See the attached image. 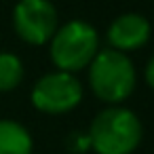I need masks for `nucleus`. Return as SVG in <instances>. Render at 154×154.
<instances>
[{
    "mask_svg": "<svg viewBox=\"0 0 154 154\" xmlns=\"http://www.w3.org/2000/svg\"><path fill=\"white\" fill-rule=\"evenodd\" d=\"M89 66H91L89 68L91 91L101 101L120 103L133 93L137 74L127 53H120L116 49H103L97 51V55Z\"/></svg>",
    "mask_w": 154,
    "mask_h": 154,
    "instance_id": "obj_2",
    "label": "nucleus"
},
{
    "mask_svg": "<svg viewBox=\"0 0 154 154\" xmlns=\"http://www.w3.org/2000/svg\"><path fill=\"white\" fill-rule=\"evenodd\" d=\"M68 148L72 152H85L87 148H91V141H89V133L82 135V133H74L68 137Z\"/></svg>",
    "mask_w": 154,
    "mask_h": 154,
    "instance_id": "obj_9",
    "label": "nucleus"
},
{
    "mask_svg": "<svg viewBox=\"0 0 154 154\" xmlns=\"http://www.w3.org/2000/svg\"><path fill=\"white\" fill-rule=\"evenodd\" d=\"M13 28L28 45H47L57 32V11L49 0H19L13 11Z\"/></svg>",
    "mask_w": 154,
    "mask_h": 154,
    "instance_id": "obj_5",
    "label": "nucleus"
},
{
    "mask_svg": "<svg viewBox=\"0 0 154 154\" xmlns=\"http://www.w3.org/2000/svg\"><path fill=\"white\" fill-rule=\"evenodd\" d=\"M51 61L61 72H78L87 68L99 51V36L95 28L87 21H70L63 28H57L53 38L49 40Z\"/></svg>",
    "mask_w": 154,
    "mask_h": 154,
    "instance_id": "obj_3",
    "label": "nucleus"
},
{
    "mask_svg": "<svg viewBox=\"0 0 154 154\" xmlns=\"http://www.w3.org/2000/svg\"><path fill=\"white\" fill-rule=\"evenodd\" d=\"M34 141L30 131L11 118L0 120V154H32Z\"/></svg>",
    "mask_w": 154,
    "mask_h": 154,
    "instance_id": "obj_7",
    "label": "nucleus"
},
{
    "mask_svg": "<svg viewBox=\"0 0 154 154\" xmlns=\"http://www.w3.org/2000/svg\"><path fill=\"white\" fill-rule=\"evenodd\" d=\"M146 82L154 89V57L148 61V66H146Z\"/></svg>",
    "mask_w": 154,
    "mask_h": 154,
    "instance_id": "obj_10",
    "label": "nucleus"
},
{
    "mask_svg": "<svg viewBox=\"0 0 154 154\" xmlns=\"http://www.w3.org/2000/svg\"><path fill=\"white\" fill-rule=\"evenodd\" d=\"M150 38V23L146 17L137 13H125L112 21L108 28V42L110 49H116L120 53L135 51L143 47Z\"/></svg>",
    "mask_w": 154,
    "mask_h": 154,
    "instance_id": "obj_6",
    "label": "nucleus"
},
{
    "mask_svg": "<svg viewBox=\"0 0 154 154\" xmlns=\"http://www.w3.org/2000/svg\"><path fill=\"white\" fill-rule=\"evenodd\" d=\"M82 99V85L70 72H51L36 80L32 89V103L45 114H66Z\"/></svg>",
    "mask_w": 154,
    "mask_h": 154,
    "instance_id": "obj_4",
    "label": "nucleus"
},
{
    "mask_svg": "<svg viewBox=\"0 0 154 154\" xmlns=\"http://www.w3.org/2000/svg\"><path fill=\"white\" fill-rule=\"evenodd\" d=\"M141 137L143 129L137 114L120 106L101 110L89 129V141L97 154H133Z\"/></svg>",
    "mask_w": 154,
    "mask_h": 154,
    "instance_id": "obj_1",
    "label": "nucleus"
},
{
    "mask_svg": "<svg viewBox=\"0 0 154 154\" xmlns=\"http://www.w3.org/2000/svg\"><path fill=\"white\" fill-rule=\"evenodd\" d=\"M23 80V63L15 53H0V93L17 89Z\"/></svg>",
    "mask_w": 154,
    "mask_h": 154,
    "instance_id": "obj_8",
    "label": "nucleus"
}]
</instances>
